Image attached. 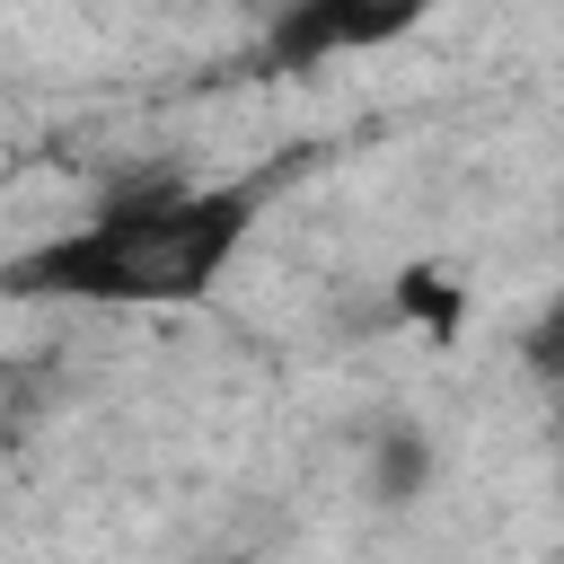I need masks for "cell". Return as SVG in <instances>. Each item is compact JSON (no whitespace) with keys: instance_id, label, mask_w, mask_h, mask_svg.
<instances>
[{"instance_id":"1","label":"cell","mask_w":564,"mask_h":564,"mask_svg":"<svg viewBox=\"0 0 564 564\" xmlns=\"http://www.w3.org/2000/svg\"><path fill=\"white\" fill-rule=\"evenodd\" d=\"M256 185H123L97 203L88 229H62L26 256L0 264V300H79V308H185L203 300L247 229H256Z\"/></svg>"},{"instance_id":"2","label":"cell","mask_w":564,"mask_h":564,"mask_svg":"<svg viewBox=\"0 0 564 564\" xmlns=\"http://www.w3.org/2000/svg\"><path fill=\"white\" fill-rule=\"evenodd\" d=\"M432 9L441 0H282L256 44V70H317L335 53H379L405 26H423Z\"/></svg>"},{"instance_id":"3","label":"cell","mask_w":564,"mask_h":564,"mask_svg":"<svg viewBox=\"0 0 564 564\" xmlns=\"http://www.w3.org/2000/svg\"><path fill=\"white\" fill-rule=\"evenodd\" d=\"M423 476H432V449H423L414 432H397V441L379 449V494H388V502H405V494H414Z\"/></svg>"},{"instance_id":"4","label":"cell","mask_w":564,"mask_h":564,"mask_svg":"<svg viewBox=\"0 0 564 564\" xmlns=\"http://www.w3.org/2000/svg\"><path fill=\"white\" fill-rule=\"evenodd\" d=\"M529 370H546V379L564 370V291H555V300H546V317L529 326Z\"/></svg>"},{"instance_id":"5","label":"cell","mask_w":564,"mask_h":564,"mask_svg":"<svg viewBox=\"0 0 564 564\" xmlns=\"http://www.w3.org/2000/svg\"><path fill=\"white\" fill-rule=\"evenodd\" d=\"M256 9H282V0H256Z\"/></svg>"}]
</instances>
